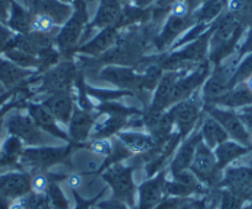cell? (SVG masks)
<instances>
[{
  "label": "cell",
  "instance_id": "33",
  "mask_svg": "<svg viewBox=\"0 0 252 209\" xmlns=\"http://www.w3.org/2000/svg\"><path fill=\"white\" fill-rule=\"evenodd\" d=\"M164 71L159 65H149L142 74V89L144 92H155L158 86Z\"/></svg>",
  "mask_w": 252,
  "mask_h": 209
},
{
  "label": "cell",
  "instance_id": "12",
  "mask_svg": "<svg viewBox=\"0 0 252 209\" xmlns=\"http://www.w3.org/2000/svg\"><path fill=\"white\" fill-rule=\"evenodd\" d=\"M31 193V174L23 170L0 174V197L14 201Z\"/></svg>",
  "mask_w": 252,
  "mask_h": 209
},
{
  "label": "cell",
  "instance_id": "19",
  "mask_svg": "<svg viewBox=\"0 0 252 209\" xmlns=\"http://www.w3.org/2000/svg\"><path fill=\"white\" fill-rule=\"evenodd\" d=\"M219 187H226L227 191L242 197L252 187V174L246 169H227Z\"/></svg>",
  "mask_w": 252,
  "mask_h": 209
},
{
  "label": "cell",
  "instance_id": "8",
  "mask_svg": "<svg viewBox=\"0 0 252 209\" xmlns=\"http://www.w3.org/2000/svg\"><path fill=\"white\" fill-rule=\"evenodd\" d=\"M203 111H204V114L215 119L224 128L229 138H231L234 141L241 142L244 145L249 144L250 134L247 133L240 116L235 114L234 111L222 109L220 106L214 105V104H204Z\"/></svg>",
  "mask_w": 252,
  "mask_h": 209
},
{
  "label": "cell",
  "instance_id": "25",
  "mask_svg": "<svg viewBox=\"0 0 252 209\" xmlns=\"http://www.w3.org/2000/svg\"><path fill=\"white\" fill-rule=\"evenodd\" d=\"M213 151H214L215 157H217L218 169L221 171L230 162L234 161L235 159H237L241 155H244L247 151V149L242 146V145H240L239 142L234 141V140H227V141L222 142L219 146L215 147Z\"/></svg>",
  "mask_w": 252,
  "mask_h": 209
},
{
  "label": "cell",
  "instance_id": "21",
  "mask_svg": "<svg viewBox=\"0 0 252 209\" xmlns=\"http://www.w3.org/2000/svg\"><path fill=\"white\" fill-rule=\"evenodd\" d=\"M25 147V145L18 138L13 135H6V138L1 142V149H0V170L8 169V167H18L20 170L19 161Z\"/></svg>",
  "mask_w": 252,
  "mask_h": 209
},
{
  "label": "cell",
  "instance_id": "49",
  "mask_svg": "<svg viewBox=\"0 0 252 209\" xmlns=\"http://www.w3.org/2000/svg\"><path fill=\"white\" fill-rule=\"evenodd\" d=\"M250 51H252V31L249 34V37H247L246 42H245L244 46H242L241 55L245 52H250Z\"/></svg>",
  "mask_w": 252,
  "mask_h": 209
},
{
  "label": "cell",
  "instance_id": "26",
  "mask_svg": "<svg viewBox=\"0 0 252 209\" xmlns=\"http://www.w3.org/2000/svg\"><path fill=\"white\" fill-rule=\"evenodd\" d=\"M94 111L99 115H116L125 116V118H134V116H142L144 110L135 106H127L118 103L116 101L104 102V103L94 104Z\"/></svg>",
  "mask_w": 252,
  "mask_h": 209
},
{
  "label": "cell",
  "instance_id": "45",
  "mask_svg": "<svg viewBox=\"0 0 252 209\" xmlns=\"http://www.w3.org/2000/svg\"><path fill=\"white\" fill-rule=\"evenodd\" d=\"M67 186L71 188V191H77L78 188H81L82 184H83V174H78V172H74L67 176L66 178Z\"/></svg>",
  "mask_w": 252,
  "mask_h": 209
},
{
  "label": "cell",
  "instance_id": "20",
  "mask_svg": "<svg viewBox=\"0 0 252 209\" xmlns=\"http://www.w3.org/2000/svg\"><path fill=\"white\" fill-rule=\"evenodd\" d=\"M116 138L125 145L132 155H144L156 146L155 140L149 133L141 131L123 130L116 135Z\"/></svg>",
  "mask_w": 252,
  "mask_h": 209
},
{
  "label": "cell",
  "instance_id": "50",
  "mask_svg": "<svg viewBox=\"0 0 252 209\" xmlns=\"http://www.w3.org/2000/svg\"><path fill=\"white\" fill-rule=\"evenodd\" d=\"M245 83H246L247 89H249V91L252 93V76H250L249 78H247L246 81H245Z\"/></svg>",
  "mask_w": 252,
  "mask_h": 209
},
{
  "label": "cell",
  "instance_id": "43",
  "mask_svg": "<svg viewBox=\"0 0 252 209\" xmlns=\"http://www.w3.org/2000/svg\"><path fill=\"white\" fill-rule=\"evenodd\" d=\"M189 9H190V6H189L187 0H177L176 3L171 6L172 16H174V18H187Z\"/></svg>",
  "mask_w": 252,
  "mask_h": 209
},
{
  "label": "cell",
  "instance_id": "10",
  "mask_svg": "<svg viewBox=\"0 0 252 209\" xmlns=\"http://www.w3.org/2000/svg\"><path fill=\"white\" fill-rule=\"evenodd\" d=\"M167 169L161 170L151 178H147L137 187L139 203L134 209H155L166 197Z\"/></svg>",
  "mask_w": 252,
  "mask_h": 209
},
{
  "label": "cell",
  "instance_id": "18",
  "mask_svg": "<svg viewBox=\"0 0 252 209\" xmlns=\"http://www.w3.org/2000/svg\"><path fill=\"white\" fill-rule=\"evenodd\" d=\"M99 115L93 130H92L91 139H111L115 138L120 131L126 130L129 128V121L131 118H125V116H116V115Z\"/></svg>",
  "mask_w": 252,
  "mask_h": 209
},
{
  "label": "cell",
  "instance_id": "6",
  "mask_svg": "<svg viewBox=\"0 0 252 209\" xmlns=\"http://www.w3.org/2000/svg\"><path fill=\"white\" fill-rule=\"evenodd\" d=\"M189 170L209 189L219 187L220 181H221V178H220V172L221 171L218 169L217 157H215L214 151L203 141L198 144Z\"/></svg>",
  "mask_w": 252,
  "mask_h": 209
},
{
  "label": "cell",
  "instance_id": "53",
  "mask_svg": "<svg viewBox=\"0 0 252 209\" xmlns=\"http://www.w3.org/2000/svg\"><path fill=\"white\" fill-rule=\"evenodd\" d=\"M4 92H5V89H4V88H3V86H1V84H0V94L4 93Z\"/></svg>",
  "mask_w": 252,
  "mask_h": 209
},
{
  "label": "cell",
  "instance_id": "28",
  "mask_svg": "<svg viewBox=\"0 0 252 209\" xmlns=\"http://www.w3.org/2000/svg\"><path fill=\"white\" fill-rule=\"evenodd\" d=\"M252 101V93L246 88L239 89H229L222 97H220L218 101H215L214 105L227 106V108H236V106L244 105Z\"/></svg>",
  "mask_w": 252,
  "mask_h": 209
},
{
  "label": "cell",
  "instance_id": "17",
  "mask_svg": "<svg viewBox=\"0 0 252 209\" xmlns=\"http://www.w3.org/2000/svg\"><path fill=\"white\" fill-rule=\"evenodd\" d=\"M26 4L30 6L29 10L32 15L45 14L51 16L55 20L56 25L67 23L71 18V8L58 0H26Z\"/></svg>",
  "mask_w": 252,
  "mask_h": 209
},
{
  "label": "cell",
  "instance_id": "35",
  "mask_svg": "<svg viewBox=\"0 0 252 209\" xmlns=\"http://www.w3.org/2000/svg\"><path fill=\"white\" fill-rule=\"evenodd\" d=\"M56 23L51 16L45 15V14H37L32 15V21H31V31L41 34H50L55 29Z\"/></svg>",
  "mask_w": 252,
  "mask_h": 209
},
{
  "label": "cell",
  "instance_id": "16",
  "mask_svg": "<svg viewBox=\"0 0 252 209\" xmlns=\"http://www.w3.org/2000/svg\"><path fill=\"white\" fill-rule=\"evenodd\" d=\"M36 74H38L37 71L19 67L4 56L3 57L0 56V84L3 86L5 91L16 88L26 79L36 76Z\"/></svg>",
  "mask_w": 252,
  "mask_h": 209
},
{
  "label": "cell",
  "instance_id": "29",
  "mask_svg": "<svg viewBox=\"0 0 252 209\" xmlns=\"http://www.w3.org/2000/svg\"><path fill=\"white\" fill-rule=\"evenodd\" d=\"M86 92L89 98H93L98 101L99 103L104 102L118 101L123 97H134L135 94L129 91H123V89H106V88H94L86 83Z\"/></svg>",
  "mask_w": 252,
  "mask_h": 209
},
{
  "label": "cell",
  "instance_id": "54",
  "mask_svg": "<svg viewBox=\"0 0 252 209\" xmlns=\"http://www.w3.org/2000/svg\"><path fill=\"white\" fill-rule=\"evenodd\" d=\"M250 144H252V131L251 134H250Z\"/></svg>",
  "mask_w": 252,
  "mask_h": 209
},
{
  "label": "cell",
  "instance_id": "51",
  "mask_svg": "<svg viewBox=\"0 0 252 209\" xmlns=\"http://www.w3.org/2000/svg\"><path fill=\"white\" fill-rule=\"evenodd\" d=\"M203 209H217V208H215V206H214V204L207 203V206H205L204 208H203Z\"/></svg>",
  "mask_w": 252,
  "mask_h": 209
},
{
  "label": "cell",
  "instance_id": "44",
  "mask_svg": "<svg viewBox=\"0 0 252 209\" xmlns=\"http://www.w3.org/2000/svg\"><path fill=\"white\" fill-rule=\"evenodd\" d=\"M96 209H130L124 202L111 198L108 201H100L95 204Z\"/></svg>",
  "mask_w": 252,
  "mask_h": 209
},
{
  "label": "cell",
  "instance_id": "39",
  "mask_svg": "<svg viewBox=\"0 0 252 209\" xmlns=\"http://www.w3.org/2000/svg\"><path fill=\"white\" fill-rule=\"evenodd\" d=\"M241 197L236 196V194L227 191V189L221 192L220 209H240L241 208Z\"/></svg>",
  "mask_w": 252,
  "mask_h": 209
},
{
  "label": "cell",
  "instance_id": "24",
  "mask_svg": "<svg viewBox=\"0 0 252 209\" xmlns=\"http://www.w3.org/2000/svg\"><path fill=\"white\" fill-rule=\"evenodd\" d=\"M116 40H118L116 29L109 26L105 30L101 31L98 36H95L94 40H92L91 42L84 45L79 51H81L82 53H86V55L98 56L100 55V53L108 51L109 48H110V46L116 42Z\"/></svg>",
  "mask_w": 252,
  "mask_h": 209
},
{
  "label": "cell",
  "instance_id": "37",
  "mask_svg": "<svg viewBox=\"0 0 252 209\" xmlns=\"http://www.w3.org/2000/svg\"><path fill=\"white\" fill-rule=\"evenodd\" d=\"M222 8V0H210L208 1L207 5L200 10L199 20L202 23H208L209 20L214 19L219 14V11Z\"/></svg>",
  "mask_w": 252,
  "mask_h": 209
},
{
  "label": "cell",
  "instance_id": "31",
  "mask_svg": "<svg viewBox=\"0 0 252 209\" xmlns=\"http://www.w3.org/2000/svg\"><path fill=\"white\" fill-rule=\"evenodd\" d=\"M4 57L8 58L13 63L21 68H26V70H31V68H40V58L37 56L30 55L28 52L18 50V48H13V50L8 51L4 53Z\"/></svg>",
  "mask_w": 252,
  "mask_h": 209
},
{
  "label": "cell",
  "instance_id": "4",
  "mask_svg": "<svg viewBox=\"0 0 252 209\" xmlns=\"http://www.w3.org/2000/svg\"><path fill=\"white\" fill-rule=\"evenodd\" d=\"M78 74V68L72 61H64V62L58 63L55 67L46 71L41 77L33 78V83L40 82V84L37 86V88L31 89L32 98L35 96H40V94L51 96V94L58 93V92L72 91Z\"/></svg>",
  "mask_w": 252,
  "mask_h": 209
},
{
  "label": "cell",
  "instance_id": "46",
  "mask_svg": "<svg viewBox=\"0 0 252 209\" xmlns=\"http://www.w3.org/2000/svg\"><path fill=\"white\" fill-rule=\"evenodd\" d=\"M208 203V197H203V198H190L188 203L183 207L182 209H203Z\"/></svg>",
  "mask_w": 252,
  "mask_h": 209
},
{
  "label": "cell",
  "instance_id": "30",
  "mask_svg": "<svg viewBox=\"0 0 252 209\" xmlns=\"http://www.w3.org/2000/svg\"><path fill=\"white\" fill-rule=\"evenodd\" d=\"M189 25V20H187V18H174L171 16L168 19V23L164 26L163 33L159 35L158 41H159V48L163 47L166 43L171 42L184 28Z\"/></svg>",
  "mask_w": 252,
  "mask_h": 209
},
{
  "label": "cell",
  "instance_id": "27",
  "mask_svg": "<svg viewBox=\"0 0 252 209\" xmlns=\"http://www.w3.org/2000/svg\"><path fill=\"white\" fill-rule=\"evenodd\" d=\"M120 13L118 0H103L95 19L92 23V26H99V28L108 26L109 28L111 24L118 23L120 19Z\"/></svg>",
  "mask_w": 252,
  "mask_h": 209
},
{
  "label": "cell",
  "instance_id": "42",
  "mask_svg": "<svg viewBox=\"0 0 252 209\" xmlns=\"http://www.w3.org/2000/svg\"><path fill=\"white\" fill-rule=\"evenodd\" d=\"M29 87H30V84H29V81H28V79H26V81L24 82V83H21L20 86L16 87V88L10 89V91H5V92H4V93L0 94V109L3 108V106L5 105V104L8 103L9 101H10V99H13L14 97L16 96V94H19V93H20V92L25 91V89L29 88Z\"/></svg>",
  "mask_w": 252,
  "mask_h": 209
},
{
  "label": "cell",
  "instance_id": "48",
  "mask_svg": "<svg viewBox=\"0 0 252 209\" xmlns=\"http://www.w3.org/2000/svg\"><path fill=\"white\" fill-rule=\"evenodd\" d=\"M9 209H29L28 208V196L20 197L10 202Z\"/></svg>",
  "mask_w": 252,
  "mask_h": 209
},
{
  "label": "cell",
  "instance_id": "41",
  "mask_svg": "<svg viewBox=\"0 0 252 209\" xmlns=\"http://www.w3.org/2000/svg\"><path fill=\"white\" fill-rule=\"evenodd\" d=\"M28 208L29 209H51L48 199L46 194H28Z\"/></svg>",
  "mask_w": 252,
  "mask_h": 209
},
{
  "label": "cell",
  "instance_id": "52",
  "mask_svg": "<svg viewBox=\"0 0 252 209\" xmlns=\"http://www.w3.org/2000/svg\"><path fill=\"white\" fill-rule=\"evenodd\" d=\"M3 123L0 124V136H1V131H3ZM0 149H1V144H0Z\"/></svg>",
  "mask_w": 252,
  "mask_h": 209
},
{
  "label": "cell",
  "instance_id": "7",
  "mask_svg": "<svg viewBox=\"0 0 252 209\" xmlns=\"http://www.w3.org/2000/svg\"><path fill=\"white\" fill-rule=\"evenodd\" d=\"M98 78L113 84L118 89L132 92L135 97L139 98L146 93L142 89V74L135 71L134 68L124 66H108L98 72Z\"/></svg>",
  "mask_w": 252,
  "mask_h": 209
},
{
  "label": "cell",
  "instance_id": "34",
  "mask_svg": "<svg viewBox=\"0 0 252 209\" xmlns=\"http://www.w3.org/2000/svg\"><path fill=\"white\" fill-rule=\"evenodd\" d=\"M86 149L103 159H108L114 151V139H94L86 142Z\"/></svg>",
  "mask_w": 252,
  "mask_h": 209
},
{
  "label": "cell",
  "instance_id": "22",
  "mask_svg": "<svg viewBox=\"0 0 252 209\" xmlns=\"http://www.w3.org/2000/svg\"><path fill=\"white\" fill-rule=\"evenodd\" d=\"M200 135H202V141L212 150L229 140V135L224 128L209 115H207V118L203 115L200 121Z\"/></svg>",
  "mask_w": 252,
  "mask_h": 209
},
{
  "label": "cell",
  "instance_id": "36",
  "mask_svg": "<svg viewBox=\"0 0 252 209\" xmlns=\"http://www.w3.org/2000/svg\"><path fill=\"white\" fill-rule=\"evenodd\" d=\"M250 76H252V55L249 56V57L240 65V67L237 68V71L235 72V74L231 77V79H230L229 89H231L232 87L236 83H239V82L246 81Z\"/></svg>",
  "mask_w": 252,
  "mask_h": 209
},
{
  "label": "cell",
  "instance_id": "23",
  "mask_svg": "<svg viewBox=\"0 0 252 209\" xmlns=\"http://www.w3.org/2000/svg\"><path fill=\"white\" fill-rule=\"evenodd\" d=\"M31 21H32V14L30 10L24 9L20 4L13 0L9 11V18L5 21V25L19 35H26L31 33Z\"/></svg>",
  "mask_w": 252,
  "mask_h": 209
},
{
  "label": "cell",
  "instance_id": "2",
  "mask_svg": "<svg viewBox=\"0 0 252 209\" xmlns=\"http://www.w3.org/2000/svg\"><path fill=\"white\" fill-rule=\"evenodd\" d=\"M21 110L23 109H14L4 118L3 128L6 130V135L18 138L26 147L47 146L58 142V140L41 130L28 113L24 114Z\"/></svg>",
  "mask_w": 252,
  "mask_h": 209
},
{
  "label": "cell",
  "instance_id": "14",
  "mask_svg": "<svg viewBox=\"0 0 252 209\" xmlns=\"http://www.w3.org/2000/svg\"><path fill=\"white\" fill-rule=\"evenodd\" d=\"M41 103L51 111L56 120L62 125H68L71 116L76 106V97L69 92H58L46 97Z\"/></svg>",
  "mask_w": 252,
  "mask_h": 209
},
{
  "label": "cell",
  "instance_id": "5",
  "mask_svg": "<svg viewBox=\"0 0 252 209\" xmlns=\"http://www.w3.org/2000/svg\"><path fill=\"white\" fill-rule=\"evenodd\" d=\"M204 102L199 91L189 97L188 99L171 106V111L173 114L174 130L178 131L182 139H186L192 133L198 124L202 120L204 111H203Z\"/></svg>",
  "mask_w": 252,
  "mask_h": 209
},
{
  "label": "cell",
  "instance_id": "47",
  "mask_svg": "<svg viewBox=\"0 0 252 209\" xmlns=\"http://www.w3.org/2000/svg\"><path fill=\"white\" fill-rule=\"evenodd\" d=\"M13 0H0V23H5L9 18V11Z\"/></svg>",
  "mask_w": 252,
  "mask_h": 209
},
{
  "label": "cell",
  "instance_id": "13",
  "mask_svg": "<svg viewBox=\"0 0 252 209\" xmlns=\"http://www.w3.org/2000/svg\"><path fill=\"white\" fill-rule=\"evenodd\" d=\"M202 121V120H200ZM202 141V135H200V123L198 124L197 128L189 134L181 145L177 149L171 164H169V172L171 174H176L178 172L189 170L192 165L193 157H194L195 150H197L198 144Z\"/></svg>",
  "mask_w": 252,
  "mask_h": 209
},
{
  "label": "cell",
  "instance_id": "32",
  "mask_svg": "<svg viewBox=\"0 0 252 209\" xmlns=\"http://www.w3.org/2000/svg\"><path fill=\"white\" fill-rule=\"evenodd\" d=\"M51 209H71V202L60 186V182H51L46 191Z\"/></svg>",
  "mask_w": 252,
  "mask_h": 209
},
{
  "label": "cell",
  "instance_id": "38",
  "mask_svg": "<svg viewBox=\"0 0 252 209\" xmlns=\"http://www.w3.org/2000/svg\"><path fill=\"white\" fill-rule=\"evenodd\" d=\"M193 198V197H190ZM190 198H184V197H164L161 202L156 206L155 209H182Z\"/></svg>",
  "mask_w": 252,
  "mask_h": 209
},
{
  "label": "cell",
  "instance_id": "9",
  "mask_svg": "<svg viewBox=\"0 0 252 209\" xmlns=\"http://www.w3.org/2000/svg\"><path fill=\"white\" fill-rule=\"evenodd\" d=\"M25 110L41 130L55 138L58 141L64 142V144H72V140L69 139L67 131L61 129L60 123L56 120L55 116L41 102H35L30 99L26 102Z\"/></svg>",
  "mask_w": 252,
  "mask_h": 209
},
{
  "label": "cell",
  "instance_id": "15",
  "mask_svg": "<svg viewBox=\"0 0 252 209\" xmlns=\"http://www.w3.org/2000/svg\"><path fill=\"white\" fill-rule=\"evenodd\" d=\"M87 20H88V15H87L86 6L77 9L76 13L69 18V20L67 21L64 28L61 30L56 38V42L61 51H68L76 45Z\"/></svg>",
  "mask_w": 252,
  "mask_h": 209
},
{
  "label": "cell",
  "instance_id": "3",
  "mask_svg": "<svg viewBox=\"0 0 252 209\" xmlns=\"http://www.w3.org/2000/svg\"><path fill=\"white\" fill-rule=\"evenodd\" d=\"M137 167L134 165H124L123 162L111 165L100 174L113 191V198L124 202L129 208L136 207L137 187L134 181V172Z\"/></svg>",
  "mask_w": 252,
  "mask_h": 209
},
{
  "label": "cell",
  "instance_id": "1",
  "mask_svg": "<svg viewBox=\"0 0 252 209\" xmlns=\"http://www.w3.org/2000/svg\"><path fill=\"white\" fill-rule=\"evenodd\" d=\"M86 144H66V145H47V146L25 147L19 161L20 170L33 174L37 172H47L56 165H66L73 171L72 162L73 152L84 149Z\"/></svg>",
  "mask_w": 252,
  "mask_h": 209
},
{
  "label": "cell",
  "instance_id": "40",
  "mask_svg": "<svg viewBox=\"0 0 252 209\" xmlns=\"http://www.w3.org/2000/svg\"><path fill=\"white\" fill-rule=\"evenodd\" d=\"M104 192H105V189H101V191L99 192V194H96L95 197H93V198L91 199H87L83 198L78 192L73 189V191H72V194H73L74 201H76V207H74V209H93V207H95V204L98 203V201L100 199V197L103 196Z\"/></svg>",
  "mask_w": 252,
  "mask_h": 209
},
{
  "label": "cell",
  "instance_id": "11",
  "mask_svg": "<svg viewBox=\"0 0 252 209\" xmlns=\"http://www.w3.org/2000/svg\"><path fill=\"white\" fill-rule=\"evenodd\" d=\"M98 118V113L84 110L76 104L71 120L67 125V134H68L72 142L78 145L88 142L89 139H91L92 130H93Z\"/></svg>",
  "mask_w": 252,
  "mask_h": 209
}]
</instances>
